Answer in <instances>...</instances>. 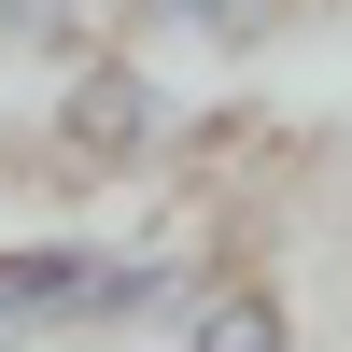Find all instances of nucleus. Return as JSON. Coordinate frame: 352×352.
<instances>
[{
  "instance_id": "f03ea898",
  "label": "nucleus",
  "mask_w": 352,
  "mask_h": 352,
  "mask_svg": "<svg viewBox=\"0 0 352 352\" xmlns=\"http://www.w3.org/2000/svg\"><path fill=\"white\" fill-rule=\"evenodd\" d=\"M56 141H71V155H141V141H155V71H141V56H85L71 99H56Z\"/></svg>"
},
{
  "instance_id": "7ed1b4c3",
  "label": "nucleus",
  "mask_w": 352,
  "mask_h": 352,
  "mask_svg": "<svg viewBox=\"0 0 352 352\" xmlns=\"http://www.w3.org/2000/svg\"><path fill=\"white\" fill-rule=\"evenodd\" d=\"M127 28H155V43H212V56H240V43H268L282 28V0H113Z\"/></svg>"
},
{
  "instance_id": "39448f33",
  "label": "nucleus",
  "mask_w": 352,
  "mask_h": 352,
  "mask_svg": "<svg viewBox=\"0 0 352 352\" xmlns=\"http://www.w3.org/2000/svg\"><path fill=\"white\" fill-rule=\"evenodd\" d=\"M85 43V0H0V56H71Z\"/></svg>"
},
{
  "instance_id": "20e7f679",
  "label": "nucleus",
  "mask_w": 352,
  "mask_h": 352,
  "mask_svg": "<svg viewBox=\"0 0 352 352\" xmlns=\"http://www.w3.org/2000/svg\"><path fill=\"white\" fill-rule=\"evenodd\" d=\"M184 352H296V310H282L268 282H226V296L184 310Z\"/></svg>"
},
{
  "instance_id": "f257e3e1",
  "label": "nucleus",
  "mask_w": 352,
  "mask_h": 352,
  "mask_svg": "<svg viewBox=\"0 0 352 352\" xmlns=\"http://www.w3.org/2000/svg\"><path fill=\"white\" fill-rule=\"evenodd\" d=\"M141 310L184 324V268H155V254H99V240H28V254H0V338L141 324Z\"/></svg>"
}]
</instances>
